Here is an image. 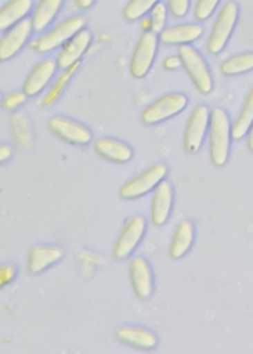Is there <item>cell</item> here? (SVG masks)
Instances as JSON below:
<instances>
[{"mask_svg":"<svg viewBox=\"0 0 253 354\" xmlns=\"http://www.w3.org/2000/svg\"><path fill=\"white\" fill-rule=\"evenodd\" d=\"M32 0H10L0 10V29L7 30L25 19L32 8Z\"/></svg>","mask_w":253,"mask_h":354,"instance_id":"cell-21","label":"cell"},{"mask_svg":"<svg viewBox=\"0 0 253 354\" xmlns=\"http://www.w3.org/2000/svg\"><path fill=\"white\" fill-rule=\"evenodd\" d=\"M173 188L169 181H162L155 189L151 201V221L153 225H163L171 212Z\"/></svg>","mask_w":253,"mask_h":354,"instance_id":"cell-13","label":"cell"},{"mask_svg":"<svg viewBox=\"0 0 253 354\" xmlns=\"http://www.w3.org/2000/svg\"><path fill=\"white\" fill-rule=\"evenodd\" d=\"M14 277H15V267H12L10 264H6V266L0 267V283H1V286L8 285L12 281Z\"/></svg>","mask_w":253,"mask_h":354,"instance_id":"cell-32","label":"cell"},{"mask_svg":"<svg viewBox=\"0 0 253 354\" xmlns=\"http://www.w3.org/2000/svg\"><path fill=\"white\" fill-rule=\"evenodd\" d=\"M194 236H195L194 224L188 220L180 221L176 227V231L173 234V239L169 248L170 257L177 260L185 256L194 243Z\"/></svg>","mask_w":253,"mask_h":354,"instance_id":"cell-20","label":"cell"},{"mask_svg":"<svg viewBox=\"0 0 253 354\" xmlns=\"http://www.w3.org/2000/svg\"><path fill=\"white\" fill-rule=\"evenodd\" d=\"M238 19V4L235 1H227L218 11L216 21L212 26L206 50L209 54H218L227 44L232 29Z\"/></svg>","mask_w":253,"mask_h":354,"instance_id":"cell-2","label":"cell"},{"mask_svg":"<svg viewBox=\"0 0 253 354\" xmlns=\"http://www.w3.org/2000/svg\"><path fill=\"white\" fill-rule=\"evenodd\" d=\"M253 123V87L247 93L243 105L239 111L238 118L235 119L234 124L231 126V136L234 140H241L249 131L250 124Z\"/></svg>","mask_w":253,"mask_h":354,"instance_id":"cell-23","label":"cell"},{"mask_svg":"<svg viewBox=\"0 0 253 354\" xmlns=\"http://www.w3.org/2000/svg\"><path fill=\"white\" fill-rule=\"evenodd\" d=\"M115 336L123 344L138 350H152L158 344L156 335L152 330L140 326H120Z\"/></svg>","mask_w":253,"mask_h":354,"instance_id":"cell-16","label":"cell"},{"mask_svg":"<svg viewBox=\"0 0 253 354\" xmlns=\"http://www.w3.org/2000/svg\"><path fill=\"white\" fill-rule=\"evenodd\" d=\"M147 230V221L142 216H133L130 217L119 236L116 238V242L113 245V257L116 260H124L131 256V253L135 250L138 243L141 242L144 234Z\"/></svg>","mask_w":253,"mask_h":354,"instance_id":"cell-7","label":"cell"},{"mask_svg":"<svg viewBox=\"0 0 253 354\" xmlns=\"http://www.w3.org/2000/svg\"><path fill=\"white\" fill-rule=\"evenodd\" d=\"M167 6H169V11L174 17L181 18L188 12L189 0H167Z\"/></svg>","mask_w":253,"mask_h":354,"instance_id":"cell-31","label":"cell"},{"mask_svg":"<svg viewBox=\"0 0 253 354\" xmlns=\"http://www.w3.org/2000/svg\"><path fill=\"white\" fill-rule=\"evenodd\" d=\"M10 155H11V148H10L8 145L3 144V145L0 147V160H1V162L7 160V159L10 158Z\"/></svg>","mask_w":253,"mask_h":354,"instance_id":"cell-34","label":"cell"},{"mask_svg":"<svg viewBox=\"0 0 253 354\" xmlns=\"http://www.w3.org/2000/svg\"><path fill=\"white\" fill-rule=\"evenodd\" d=\"M159 0H129L123 8V17L126 21L133 22L144 17Z\"/></svg>","mask_w":253,"mask_h":354,"instance_id":"cell-26","label":"cell"},{"mask_svg":"<svg viewBox=\"0 0 253 354\" xmlns=\"http://www.w3.org/2000/svg\"><path fill=\"white\" fill-rule=\"evenodd\" d=\"M177 55L180 57L181 65L187 71L198 91L202 94H209L213 88V79L202 55L188 44L180 46Z\"/></svg>","mask_w":253,"mask_h":354,"instance_id":"cell-3","label":"cell"},{"mask_svg":"<svg viewBox=\"0 0 253 354\" xmlns=\"http://www.w3.org/2000/svg\"><path fill=\"white\" fill-rule=\"evenodd\" d=\"M62 257H64V252L59 246L36 245L29 252L28 270L30 274H40L46 268L58 263Z\"/></svg>","mask_w":253,"mask_h":354,"instance_id":"cell-15","label":"cell"},{"mask_svg":"<svg viewBox=\"0 0 253 354\" xmlns=\"http://www.w3.org/2000/svg\"><path fill=\"white\" fill-rule=\"evenodd\" d=\"M202 35V26L199 24H181L163 29L159 33V40L163 44L184 46L195 41Z\"/></svg>","mask_w":253,"mask_h":354,"instance_id":"cell-18","label":"cell"},{"mask_svg":"<svg viewBox=\"0 0 253 354\" xmlns=\"http://www.w3.org/2000/svg\"><path fill=\"white\" fill-rule=\"evenodd\" d=\"M32 30V21L26 18L7 29L0 39V59L7 61L14 57L25 46Z\"/></svg>","mask_w":253,"mask_h":354,"instance_id":"cell-11","label":"cell"},{"mask_svg":"<svg viewBox=\"0 0 253 354\" xmlns=\"http://www.w3.org/2000/svg\"><path fill=\"white\" fill-rule=\"evenodd\" d=\"M133 292L138 299H148L153 292V275L149 263L144 257H134L129 266Z\"/></svg>","mask_w":253,"mask_h":354,"instance_id":"cell-12","label":"cell"},{"mask_svg":"<svg viewBox=\"0 0 253 354\" xmlns=\"http://www.w3.org/2000/svg\"><path fill=\"white\" fill-rule=\"evenodd\" d=\"M166 6L163 3H156L153 8L151 10V24H152V32L160 33L163 30V25L166 21Z\"/></svg>","mask_w":253,"mask_h":354,"instance_id":"cell-28","label":"cell"},{"mask_svg":"<svg viewBox=\"0 0 253 354\" xmlns=\"http://www.w3.org/2000/svg\"><path fill=\"white\" fill-rule=\"evenodd\" d=\"M252 69H253V53H241V54L232 55L227 58L220 66L221 73L225 76L245 73Z\"/></svg>","mask_w":253,"mask_h":354,"instance_id":"cell-25","label":"cell"},{"mask_svg":"<svg viewBox=\"0 0 253 354\" xmlns=\"http://www.w3.org/2000/svg\"><path fill=\"white\" fill-rule=\"evenodd\" d=\"M167 167L165 163H155L147 170L141 171L138 176L126 181L120 189L119 195L123 199H137L151 191H153L166 177Z\"/></svg>","mask_w":253,"mask_h":354,"instance_id":"cell-4","label":"cell"},{"mask_svg":"<svg viewBox=\"0 0 253 354\" xmlns=\"http://www.w3.org/2000/svg\"><path fill=\"white\" fill-rule=\"evenodd\" d=\"M218 1L220 0H196L195 7H194L195 18L199 19V21L207 19L213 14V11L216 10Z\"/></svg>","mask_w":253,"mask_h":354,"instance_id":"cell-29","label":"cell"},{"mask_svg":"<svg viewBox=\"0 0 253 354\" xmlns=\"http://www.w3.org/2000/svg\"><path fill=\"white\" fill-rule=\"evenodd\" d=\"M91 41V33L87 29H82L77 32L71 40H68L64 46L61 53L57 57V65L62 69H66L76 64L79 58L84 54L88 44Z\"/></svg>","mask_w":253,"mask_h":354,"instance_id":"cell-14","label":"cell"},{"mask_svg":"<svg viewBox=\"0 0 253 354\" xmlns=\"http://www.w3.org/2000/svg\"><path fill=\"white\" fill-rule=\"evenodd\" d=\"M26 97L28 95L24 91L22 93H11L3 98V106L8 111L17 109L19 105H22L25 102Z\"/></svg>","mask_w":253,"mask_h":354,"instance_id":"cell-30","label":"cell"},{"mask_svg":"<svg viewBox=\"0 0 253 354\" xmlns=\"http://www.w3.org/2000/svg\"><path fill=\"white\" fill-rule=\"evenodd\" d=\"M84 25L86 19L82 15L69 17L57 24L51 30H48L37 41H35L33 47H36V50L40 53H48L57 48L58 46H64L77 32H80Z\"/></svg>","mask_w":253,"mask_h":354,"instance_id":"cell-6","label":"cell"},{"mask_svg":"<svg viewBox=\"0 0 253 354\" xmlns=\"http://www.w3.org/2000/svg\"><path fill=\"white\" fill-rule=\"evenodd\" d=\"M62 3L64 0H39L30 18L33 30L40 32L46 29L61 10Z\"/></svg>","mask_w":253,"mask_h":354,"instance_id":"cell-22","label":"cell"},{"mask_svg":"<svg viewBox=\"0 0 253 354\" xmlns=\"http://www.w3.org/2000/svg\"><path fill=\"white\" fill-rule=\"evenodd\" d=\"M156 48H158L156 33L152 30L144 32L135 44L131 62H130V73L133 77L141 79L148 73L155 59Z\"/></svg>","mask_w":253,"mask_h":354,"instance_id":"cell-8","label":"cell"},{"mask_svg":"<svg viewBox=\"0 0 253 354\" xmlns=\"http://www.w3.org/2000/svg\"><path fill=\"white\" fill-rule=\"evenodd\" d=\"M77 68H79V62L73 64L72 66H69V68H66V69L64 71V73H62V75L57 79V82L54 83L53 88L46 94L44 100H43V105H44V106H48V105H51L53 102H55V101L58 100V97L61 95L64 87L66 86V83L69 82V79L72 77V75L77 71Z\"/></svg>","mask_w":253,"mask_h":354,"instance_id":"cell-27","label":"cell"},{"mask_svg":"<svg viewBox=\"0 0 253 354\" xmlns=\"http://www.w3.org/2000/svg\"><path fill=\"white\" fill-rule=\"evenodd\" d=\"M57 66H58L57 62H54L50 58L40 61L29 72L28 77L25 79V82H24V93L28 97L39 94L46 87V84L50 82V79L53 77Z\"/></svg>","mask_w":253,"mask_h":354,"instance_id":"cell-17","label":"cell"},{"mask_svg":"<svg viewBox=\"0 0 253 354\" xmlns=\"http://www.w3.org/2000/svg\"><path fill=\"white\" fill-rule=\"evenodd\" d=\"M181 65V59L178 55H171V57H167L165 61H163V68L165 69H177L178 66Z\"/></svg>","mask_w":253,"mask_h":354,"instance_id":"cell-33","label":"cell"},{"mask_svg":"<svg viewBox=\"0 0 253 354\" xmlns=\"http://www.w3.org/2000/svg\"><path fill=\"white\" fill-rule=\"evenodd\" d=\"M75 3L77 6V8L84 10V8H88L94 3V0H75Z\"/></svg>","mask_w":253,"mask_h":354,"instance_id":"cell-36","label":"cell"},{"mask_svg":"<svg viewBox=\"0 0 253 354\" xmlns=\"http://www.w3.org/2000/svg\"><path fill=\"white\" fill-rule=\"evenodd\" d=\"M209 120L210 113L206 105H198L194 108L184 130L182 144L187 153H196L199 151L209 129Z\"/></svg>","mask_w":253,"mask_h":354,"instance_id":"cell-9","label":"cell"},{"mask_svg":"<svg viewBox=\"0 0 253 354\" xmlns=\"http://www.w3.org/2000/svg\"><path fill=\"white\" fill-rule=\"evenodd\" d=\"M231 123L227 112L221 108H214L210 112L209 120V153L214 166H224L229 155Z\"/></svg>","mask_w":253,"mask_h":354,"instance_id":"cell-1","label":"cell"},{"mask_svg":"<svg viewBox=\"0 0 253 354\" xmlns=\"http://www.w3.org/2000/svg\"><path fill=\"white\" fill-rule=\"evenodd\" d=\"M187 104L188 98L182 93H170L162 95L142 111L141 122L144 124L162 123L184 111Z\"/></svg>","mask_w":253,"mask_h":354,"instance_id":"cell-5","label":"cell"},{"mask_svg":"<svg viewBox=\"0 0 253 354\" xmlns=\"http://www.w3.org/2000/svg\"><path fill=\"white\" fill-rule=\"evenodd\" d=\"M94 149L101 158L115 163L129 162L133 156V149L126 142L109 137H101L95 140Z\"/></svg>","mask_w":253,"mask_h":354,"instance_id":"cell-19","label":"cell"},{"mask_svg":"<svg viewBox=\"0 0 253 354\" xmlns=\"http://www.w3.org/2000/svg\"><path fill=\"white\" fill-rule=\"evenodd\" d=\"M10 126H11V133L15 142L21 148H28L32 142V129L28 118L24 113L17 112L11 116Z\"/></svg>","mask_w":253,"mask_h":354,"instance_id":"cell-24","label":"cell"},{"mask_svg":"<svg viewBox=\"0 0 253 354\" xmlns=\"http://www.w3.org/2000/svg\"><path fill=\"white\" fill-rule=\"evenodd\" d=\"M247 149L250 152H253V123L250 124L249 131H247Z\"/></svg>","mask_w":253,"mask_h":354,"instance_id":"cell-35","label":"cell"},{"mask_svg":"<svg viewBox=\"0 0 253 354\" xmlns=\"http://www.w3.org/2000/svg\"><path fill=\"white\" fill-rule=\"evenodd\" d=\"M47 126L58 138L72 145H86L91 140V131L84 124L65 116H51Z\"/></svg>","mask_w":253,"mask_h":354,"instance_id":"cell-10","label":"cell"}]
</instances>
